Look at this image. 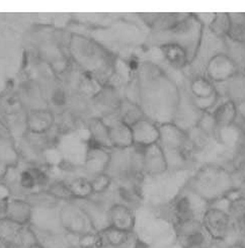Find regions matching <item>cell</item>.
I'll return each mask as SVG.
<instances>
[{"label":"cell","instance_id":"obj_1","mask_svg":"<svg viewBox=\"0 0 245 248\" xmlns=\"http://www.w3.org/2000/svg\"><path fill=\"white\" fill-rule=\"evenodd\" d=\"M139 106L146 118L157 125L173 123L181 101L176 84L160 68L146 63L138 77Z\"/></svg>","mask_w":245,"mask_h":248},{"label":"cell","instance_id":"obj_2","mask_svg":"<svg viewBox=\"0 0 245 248\" xmlns=\"http://www.w3.org/2000/svg\"><path fill=\"white\" fill-rule=\"evenodd\" d=\"M69 51L74 62L94 80L107 81L113 74V60L100 45L93 40L73 35Z\"/></svg>","mask_w":245,"mask_h":248},{"label":"cell","instance_id":"obj_3","mask_svg":"<svg viewBox=\"0 0 245 248\" xmlns=\"http://www.w3.org/2000/svg\"><path fill=\"white\" fill-rule=\"evenodd\" d=\"M189 188L205 201L216 202L226 198L236 189V186L227 169L216 164H207L189 180Z\"/></svg>","mask_w":245,"mask_h":248},{"label":"cell","instance_id":"obj_4","mask_svg":"<svg viewBox=\"0 0 245 248\" xmlns=\"http://www.w3.org/2000/svg\"><path fill=\"white\" fill-rule=\"evenodd\" d=\"M160 138L158 144L162 148L167 165H169L172 160L177 164L178 162L184 163L191 157V150L194 146L189 140L188 134L181 127L175 125L174 123L165 124L159 126Z\"/></svg>","mask_w":245,"mask_h":248},{"label":"cell","instance_id":"obj_5","mask_svg":"<svg viewBox=\"0 0 245 248\" xmlns=\"http://www.w3.org/2000/svg\"><path fill=\"white\" fill-rule=\"evenodd\" d=\"M203 28L204 25L196 15L189 14L171 30L175 37V41L171 43L178 44L186 51L191 63L198 55L203 37Z\"/></svg>","mask_w":245,"mask_h":248},{"label":"cell","instance_id":"obj_6","mask_svg":"<svg viewBox=\"0 0 245 248\" xmlns=\"http://www.w3.org/2000/svg\"><path fill=\"white\" fill-rule=\"evenodd\" d=\"M202 224L209 236L215 240H224L233 227L229 213L214 207L205 211Z\"/></svg>","mask_w":245,"mask_h":248},{"label":"cell","instance_id":"obj_7","mask_svg":"<svg viewBox=\"0 0 245 248\" xmlns=\"http://www.w3.org/2000/svg\"><path fill=\"white\" fill-rule=\"evenodd\" d=\"M237 72H239L238 67L225 53H218L212 56L206 65L208 79L214 84L224 83Z\"/></svg>","mask_w":245,"mask_h":248},{"label":"cell","instance_id":"obj_8","mask_svg":"<svg viewBox=\"0 0 245 248\" xmlns=\"http://www.w3.org/2000/svg\"><path fill=\"white\" fill-rule=\"evenodd\" d=\"M140 149L143 172L150 175H160L168 170L164 152L159 144H154Z\"/></svg>","mask_w":245,"mask_h":248},{"label":"cell","instance_id":"obj_9","mask_svg":"<svg viewBox=\"0 0 245 248\" xmlns=\"http://www.w3.org/2000/svg\"><path fill=\"white\" fill-rule=\"evenodd\" d=\"M134 146L145 148L148 146L158 144L160 138L159 125L148 118H143L132 128Z\"/></svg>","mask_w":245,"mask_h":248},{"label":"cell","instance_id":"obj_10","mask_svg":"<svg viewBox=\"0 0 245 248\" xmlns=\"http://www.w3.org/2000/svg\"><path fill=\"white\" fill-rule=\"evenodd\" d=\"M104 121L108 127L113 149H126L133 147L134 141L132 129L120 120L118 114L106 117Z\"/></svg>","mask_w":245,"mask_h":248},{"label":"cell","instance_id":"obj_11","mask_svg":"<svg viewBox=\"0 0 245 248\" xmlns=\"http://www.w3.org/2000/svg\"><path fill=\"white\" fill-rule=\"evenodd\" d=\"M110 160V151L100 147V146L88 141L86 156L84 160V167L86 171L93 176L105 173Z\"/></svg>","mask_w":245,"mask_h":248},{"label":"cell","instance_id":"obj_12","mask_svg":"<svg viewBox=\"0 0 245 248\" xmlns=\"http://www.w3.org/2000/svg\"><path fill=\"white\" fill-rule=\"evenodd\" d=\"M62 223L66 229L72 232H77L80 235L91 232L87 228V224H92V222L89 219L86 212L73 204H69L64 207L61 212Z\"/></svg>","mask_w":245,"mask_h":248},{"label":"cell","instance_id":"obj_13","mask_svg":"<svg viewBox=\"0 0 245 248\" xmlns=\"http://www.w3.org/2000/svg\"><path fill=\"white\" fill-rule=\"evenodd\" d=\"M28 132L35 134H45L52 130L55 116L53 112L46 108H33L27 115Z\"/></svg>","mask_w":245,"mask_h":248},{"label":"cell","instance_id":"obj_14","mask_svg":"<svg viewBox=\"0 0 245 248\" xmlns=\"http://www.w3.org/2000/svg\"><path fill=\"white\" fill-rule=\"evenodd\" d=\"M93 99L96 108L103 112L105 118L118 114L122 99L114 88L105 85L95 93Z\"/></svg>","mask_w":245,"mask_h":248},{"label":"cell","instance_id":"obj_15","mask_svg":"<svg viewBox=\"0 0 245 248\" xmlns=\"http://www.w3.org/2000/svg\"><path fill=\"white\" fill-rule=\"evenodd\" d=\"M109 226L131 233L135 225L133 211L126 205L115 204L107 212Z\"/></svg>","mask_w":245,"mask_h":248},{"label":"cell","instance_id":"obj_16","mask_svg":"<svg viewBox=\"0 0 245 248\" xmlns=\"http://www.w3.org/2000/svg\"><path fill=\"white\" fill-rule=\"evenodd\" d=\"M180 228L185 248H205L209 234L205 230L202 222L198 223L194 220L182 225Z\"/></svg>","mask_w":245,"mask_h":248},{"label":"cell","instance_id":"obj_17","mask_svg":"<svg viewBox=\"0 0 245 248\" xmlns=\"http://www.w3.org/2000/svg\"><path fill=\"white\" fill-rule=\"evenodd\" d=\"M24 225L11 221L7 218H0V241L7 248H21Z\"/></svg>","mask_w":245,"mask_h":248},{"label":"cell","instance_id":"obj_18","mask_svg":"<svg viewBox=\"0 0 245 248\" xmlns=\"http://www.w3.org/2000/svg\"><path fill=\"white\" fill-rule=\"evenodd\" d=\"M212 115H213L216 125L219 129L230 128L238 118V106L231 100H225L216 107Z\"/></svg>","mask_w":245,"mask_h":248},{"label":"cell","instance_id":"obj_19","mask_svg":"<svg viewBox=\"0 0 245 248\" xmlns=\"http://www.w3.org/2000/svg\"><path fill=\"white\" fill-rule=\"evenodd\" d=\"M226 100H231L237 106L245 101V73L237 72L230 79L222 83Z\"/></svg>","mask_w":245,"mask_h":248},{"label":"cell","instance_id":"obj_20","mask_svg":"<svg viewBox=\"0 0 245 248\" xmlns=\"http://www.w3.org/2000/svg\"><path fill=\"white\" fill-rule=\"evenodd\" d=\"M88 130L91 133L89 141L107 150L113 149L109 138L108 127L103 118H93L89 121Z\"/></svg>","mask_w":245,"mask_h":248},{"label":"cell","instance_id":"obj_21","mask_svg":"<svg viewBox=\"0 0 245 248\" xmlns=\"http://www.w3.org/2000/svg\"><path fill=\"white\" fill-rule=\"evenodd\" d=\"M161 52L164 58L175 69H184L188 64H191L186 51L175 43H166L161 46Z\"/></svg>","mask_w":245,"mask_h":248},{"label":"cell","instance_id":"obj_22","mask_svg":"<svg viewBox=\"0 0 245 248\" xmlns=\"http://www.w3.org/2000/svg\"><path fill=\"white\" fill-rule=\"evenodd\" d=\"M118 117L122 123L132 128L140 120L145 118V115L139 104L129 98H124L121 101Z\"/></svg>","mask_w":245,"mask_h":248},{"label":"cell","instance_id":"obj_23","mask_svg":"<svg viewBox=\"0 0 245 248\" xmlns=\"http://www.w3.org/2000/svg\"><path fill=\"white\" fill-rule=\"evenodd\" d=\"M5 217L18 224L25 225L31 218V206L28 202L20 200H11L5 204L4 207Z\"/></svg>","mask_w":245,"mask_h":248},{"label":"cell","instance_id":"obj_24","mask_svg":"<svg viewBox=\"0 0 245 248\" xmlns=\"http://www.w3.org/2000/svg\"><path fill=\"white\" fill-rule=\"evenodd\" d=\"M173 216L177 222L178 226L195 220L194 208L191 199L186 196L178 198L173 205Z\"/></svg>","mask_w":245,"mask_h":248},{"label":"cell","instance_id":"obj_25","mask_svg":"<svg viewBox=\"0 0 245 248\" xmlns=\"http://www.w3.org/2000/svg\"><path fill=\"white\" fill-rule=\"evenodd\" d=\"M189 93H191L192 97L203 99L215 95L218 92L215 84L209 80L208 78L199 76L194 78L191 84H189Z\"/></svg>","mask_w":245,"mask_h":248},{"label":"cell","instance_id":"obj_26","mask_svg":"<svg viewBox=\"0 0 245 248\" xmlns=\"http://www.w3.org/2000/svg\"><path fill=\"white\" fill-rule=\"evenodd\" d=\"M230 201L229 215L232 225L245 235V197L238 196Z\"/></svg>","mask_w":245,"mask_h":248},{"label":"cell","instance_id":"obj_27","mask_svg":"<svg viewBox=\"0 0 245 248\" xmlns=\"http://www.w3.org/2000/svg\"><path fill=\"white\" fill-rule=\"evenodd\" d=\"M227 55L238 67L240 72L245 73V41L234 40L229 37L224 39Z\"/></svg>","mask_w":245,"mask_h":248},{"label":"cell","instance_id":"obj_28","mask_svg":"<svg viewBox=\"0 0 245 248\" xmlns=\"http://www.w3.org/2000/svg\"><path fill=\"white\" fill-rule=\"evenodd\" d=\"M19 154L13 143V138L0 137V164L13 167L17 164Z\"/></svg>","mask_w":245,"mask_h":248},{"label":"cell","instance_id":"obj_29","mask_svg":"<svg viewBox=\"0 0 245 248\" xmlns=\"http://www.w3.org/2000/svg\"><path fill=\"white\" fill-rule=\"evenodd\" d=\"M74 200H87L93 195L91 179L85 177H76L66 183Z\"/></svg>","mask_w":245,"mask_h":248},{"label":"cell","instance_id":"obj_30","mask_svg":"<svg viewBox=\"0 0 245 248\" xmlns=\"http://www.w3.org/2000/svg\"><path fill=\"white\" fill-rule=\"evenodd\" d=\"M211 31L219 38L225 39L229 36L231 29V19L230 16L227 13L216 14L214 19L209 25Z\"/></svg>","mask_w":245,"mask_h":248},{"label":"cell","instance_id":"obj_31","mask_svg":"<svg viewBox=\"0 0 245 248\" xmlns=\"http://www.w3.org/2000/svg\"><path fill=\"white\" fill-rule=\"evenodd\" d=\"M102 235L105 243H107L111 247L118 248L127 243V241L129 240L130 233L111 226H107L102 231Z\"/></svg>","mask_w":245,"mask_h":248},{"label":"cell","instance_id":"obj_32","mask_svg":"<svg viewBox=\"0 0 245 248\" xmlns=\"http://www.w3.org/2000/svg\"><path fill=\"white\" fill-rule=\"evenodd\" d=\"M105 240L102 233L87 232L79 236L78 246L79 248H103L105 246Z\"/></svg>","mask_w":245,"mask_h":248},{"label":"cell","instance_id":"obj_33","mask_svg":"<svg viewBox=\"0 0 245 248\" xmlns=\"http://www.w3.org/2000/svg\"><path fill=\"white\" fill-rule=\"evenodd\" d=\"M47 193L56 200H65V201L74 200L68 186H67V184L64 182H55L51 184Z\"/></svg>","mask_w":245,"mask_h":248},{"label":"cell","instance_id":"obj_34","mask_svg":"<svg viewBox=\"0 0 245 248\" xmlns=\"http://www.w3.org/2000/svg\"><path fill=\"white\" fill-rule=\"evenodd\" d=\"M111 177L107 173H100L93 176L91 182L93 189V194H104L108 189L111 184Z\"/></svg>","mask_w":245,"mask_h":248},{"label":"cell","instance_id":"obj_35","mask_svg":"<svg viewBox=\"0 0 245 248\" xmlns=\"http://www.w3.org/2000/svg\"><path fill=\"white\" fill-rule=\"evenodd\" d=\"M18 185L21 188L27 189V190H31L38 186L37 180L35 175H33L31 167L25 169L18 173Z\"/></svg>","mask_w":245,"mask_h":248},{"label":"cell","instance_id":"obj_36","mask_svg":"<svg viewBox=\"0 0 245 248\" xmlns=\"http://www.w3.org/2000/svg\"><path fill=\"white\" fill-rule=\"evenodd\" d=\"M52 101H53V104L55 106L64 107L67 104L68 99H67V96H66V93H65L64 90L61 89V88H58L53 93Z\"/></svg>","mask_w":245,"mask_h":248},{"label":"cell","instance_id":"obj_37","mask_svg":"<svg viewBox=\"0 0 245 248\" xmlns=\"http://www.w3.org/2000/svg\"><path fill=\"white\" fill-rule=\"evenodd\" d=\"M238 109H239V114H241L245 120V101L238 106Z\"/></svg>","mask_w":245,"mask_h":248},{"label":"cell","instance_id":"obj_38","mask_svg":"<svg viewBox=\"0 0 245 248\" xmlns=\"http://www.w3.org/2000/svg\"><path fill=\"white\" fill-rule=\"evenodd\" d=\"M28 248H45V247L41 243H39V242H32V243H31L29 245Z\"/></svg>","mask_w":245,"mask_h":248},{"label":"cell","instance_id":"obj_39","mask_svg":"<svg viewBox=\"0 0 245 248\" xmlns=\"http://www.w3.org/2000/svg\"><path fill=\"white\" fill-rule=\"evenodd\" d=\"M4 207H5V205L3 206L2 202H0V215H1V214L4 212Z\"/></svg>","mask_w":245,"mask_h":248},{"label":"cell","instance_id":"obj_40","mask_svg":"<svg viewBox=\"0 0 245 248\" xmlns=\"http://www.w3.org/2000/svg\"><path fill=\"white\" fill-rule=\"evenodd\" d=\"M230 248H245V247L243 245H234V246H232Z\"/></svg>","mask_w":245,"mask_h":248},{"label":"cell","instance_id":"obj_41","mask_svg":"<svg viewBox=\"0 0 245 248\" xmlns=\"http://www.w3.org/2000/svg\"><path fill=\"white\" fill-rule=\"evenodd\" d=\"M68 248H76V247H68Z\"/></svg>","mask_w":245,"mask_h":248}]
</instances>
